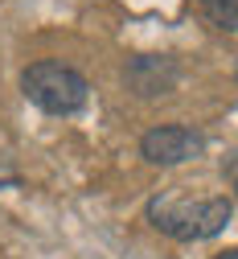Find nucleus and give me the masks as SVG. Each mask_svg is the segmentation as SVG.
Segmentation results:
<instances>
[{
  "label": "nucleus",
  "mask_w": 238,
  "mask_h": 259,
  "mask_svg": "<svg viewBox=\"0 0 238 259\" xmlns=\"http://www.w3.org/2000/svg\"><path fill=\"white\" fill-rule=\"evenodd\" d=\"M123 82L131 95L140 99H156V95H168L181 82V66L173 58H156V54H140L123 66Z\"/></svg>",
  "instance_id": "20e7f679"
},
{
  "label": "nucleus",
  "mask_w": 238,
  "mask_h": 259,
  "mask_svg": "<svg viewBox=\"0 0 238 259\" xmlns=\"http://www.w3.org/2000/svg\"><path fill=\"white\" fill-rule=\"evenodd\" d=\"M201 13L226 33H238V0H201Z\"/></svg>",
  "instance_id": "39448f33"
},
{
  "label": "nucleus",
  "mask_w": 238,
  "mask_h": 259,
  "mask_svg": "<svg viewBox=\"0 0 238 259\" xmlns=\"http://www.w3.org/2000/svg\"><path fill=\"white\" fill-rule=\"evenodd\" d=\"M201 152H206V136L193 132V127H181V123L152 127L140 140V156L148 165H181V160H193Z\"/></svg>",
  "instance_id": "7ed1b4c3"
},
{
  "label": "nucleus",
  "mask_w": 238,
  "mask_h": 259,
  "mask_svg": "<svg viewBox=\"0 0 238 259\" xmlns=\"http://www.w3.org/2000/svg\"><path fill=\"white\" fill-rule=\"evenodd\" d=\"M214 259H238V247H234V251H222V255H214Z\"/></svg>",
  "instance_id": "423d86ee"
},
{
  "label": "nucleus",
  "mask_w": 238,
  "mask_h": 259,
  "mask_svg": "<svg viewBox=\"0 0 238 259\" xmlns=\"http://www.w3.org/2000/svg\"><path fill=\"white\" fill-rule=\"evenodd\" d=\"M230 214H234V202L222 193L218 198H197V202L181 198V193H156L148 202V222L177 243H201V239L222 235Z\"/></svg>",
  "instance_id": "f257e3e1"
},
{
  "label": "nucleus",
  "mask_w": 238,
  "mask_h": 259,
  "mask_svg": "<svg viewBox=\"0 0 238 259\" xmlns=\"http://www.w3.org/2000/svg\"><path fill=\"white\" fill-rule=\"evenodd\" d=\"M21 91L29 103H37L50 115H74L86 103V78L74 66H62V62H33L21 74Z\"/></svg>",
  "instance_id": "f03ea898"
},
{
  "label": "nucleus",
  "mask_w": 238,
  "mask_h": 259,
  "mask_svg": "<svg viewBox=\"0 0 238 259\" xmlns=\"http://www.w3.org/2000/svg\"><path fill=\"white\" fill-rule=\"evenodd\" d=\"M234 189H238V185H234Z\"/></svg>",
  "instance_id": "0eeeda50"
}]
</instances>
